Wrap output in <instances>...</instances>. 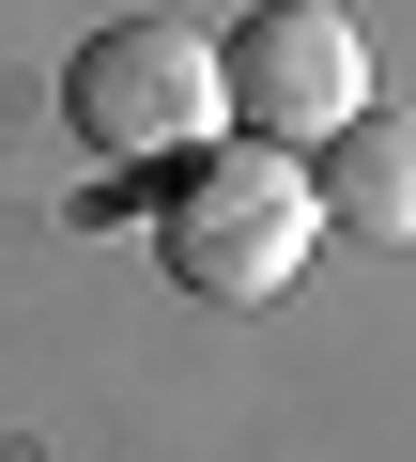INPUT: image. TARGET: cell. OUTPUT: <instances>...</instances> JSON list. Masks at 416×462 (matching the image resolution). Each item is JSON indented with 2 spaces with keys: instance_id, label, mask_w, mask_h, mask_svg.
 Listing matches in <instances>:
<instances>
[{
  "instance_id": "cell-1",
  "label": "cell",
  "mask_w": 416,
  "mask_h": 462,
  "mask_svg": "<svg viewBox=\"0 0 416 462\" xmlns=\"http://www.w3.org/2000/svg\"><path fill=\"white\" fill-rule=\"evenodd\" d=\"M309 231H324V200H309V170H293L278 139H200V154H170L154 247H170V278H185V293H217V309L293 293Z\"/></svg>"
},
{
  "instance_id": "cell-2",
  "label": "cell",
  "mask_w": 416,
  "mask_h": 462,
  "mask_svg": "<svg viewBox=\"0 0 416 462\" xmlns=\"http://www.w3.org/2000/svg\"><path fill=\"white\" fill-rule=\"evenodd\" d=\"M62 108H78V139H93V154H124V170H170V154H200V139L232 124L217 47H200L185 16H108V32L78 47Z\"/></svg>"
},
{
  "instance_id": "cell-3",
  "label": "cell",
  "mask_w": 416,
  "mask_h": 462,
  "mask_svg": "<svg viewBox=\"0 0 416 462\" xmlns=\"http://www.w3.org/2000/svg\"><path fill=\"white\" fill-rule=\"evenodd\" d=\"M217 93H232V124H263L293 154V139H324V124L370 108V47H355L339 0H263V16L217 47Z\"/></svg>"
},
{
  "instance_id": "cell-4",
  "label": "cell",
  "mask_w": 416,
  "mask_h": 462,
  "mask_svg": "<svg viewBox=\"0 0 416 462\" xmlns=\"http://www.w3.org/2000/svg\"><path fill=\"white\" fill-rule=\"evenodd\" d=\"M309 200L355 247H416V108H355L309 139Z\"/></svg>"
}]
</instances>
